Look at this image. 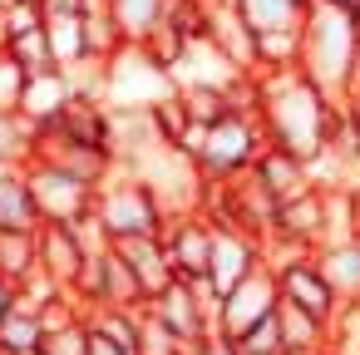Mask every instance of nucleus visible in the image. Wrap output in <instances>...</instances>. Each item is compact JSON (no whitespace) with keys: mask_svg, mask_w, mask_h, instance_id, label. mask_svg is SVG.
Segmentation results:
<instances>
[{"mask_svg":"<svg viewBox=\"0 0 360 355\" xmlns=\"http://www.w3.org/2000/svg\"><path fill=\"white\" fill-rule=\"evenodd\" d=\"M257 94H262L257 99V119L266 129V143L316 163L326 153V143H330L340 104L330 94H321L296 65L291 70H262L257 75Z\"/></svg>","mask_w":360,"mask_h":355,"instance_id":"1","label":"nucleus"},{"mask_svg":"<svg viewBox=\"0 0 360 355\" xmlns=\"http://www.w3.org/2000/svg\"><path fill=\"white\" fill-rule=\"evenodd\" d=\"M296 70H301L321 94H330L335 104H345V94H350V84H355V75H360V11L311 0Z\"/></svg>","mask_w":360,"mask_h":355,"instance_id":"2","label":"nucleus"},{"mask_svg":"<svg viewBox=\"0 0 360 355\" xmlns=\"http://www.w3.org/2000/svg\"><path fill=\"white\" fill-rule=\"evenodd\" d=\"M271 143H266V129H262V119L257 114H227V119H217V124H207L202 129V143H198V168H202V178L207 183H232V178H242V173H252L257 168V158L266 153Z\"/></svg>","mask_w":360,"mask_h":355,"instance_id":"3","label":"nucleus"},{"mask_svg":"<svg viewBox=\"0 0 360 355\" xmlns=\"http://www.w3.org/2000/svg\"><path fill=\"white\" fill-rule=\"evenodd\" d=\"M237 11H242L247 30L257 35L262 70H291L301 55V30L311 15V0H237Z\"/></svg>","mask_w":360,"mask_h":355,"instance_id":"4","label":"nucleus"},{"mask_svg":"<svg viewBox=\"0 0 360 355\" xmlns=\"http://www.w3.org/2000/svg\"><path fill=\"white\" fill-rule=\"evenodd\" d=\"M94 212H99V222L109 227L114 242H124V237H163V227L173 222L163 212V202L153 198V188L143 178L124 173V168H114V178L99 188Z\"/></svg>","mask_w":360,"mask_h":355,"instance_id":"5","label":"nucleus"},{"mask_svg":"<svg viewBox=\"0 0 360 355\" xmlns=\"http://www.w3.org/2000/svg\"><path fill=\"white\" fill-rule=\"evenodd\" d=\"M168 94H178V84L163 65H153V55L143 45H124L109 60V75H104V104L109 109H153Z\"/></svg>","mask_w":360,"mask_h":355,"instance_id":"6","label":"nucleus"},{"mask_svg":"<svg viewBox=\"0 0 360 355\" xmlns=\"http://www.w3.org/2000/svg\"><path fill=\"white\" fill-rule=\"evenodd\" d=\"M25 183H30V198H35L45 227H70V222L89 217L94 202H99V188L94 183H84L79 173H70L60 163H45V158H35L25 168Z\"/></svg>","mask_w":360,"mask_h":355,"instance_id":"7","label":"nucleus"},{"mask_svg":"<svg viewBox=\"0 0 360 355\" xmlns=\"http://www.w3.org/2000/svg\"><path fill=\"white\" fill-rule=\"evenodd\" d=\"M153 321H163L188 350H202L217 330V296L207 291V281H173L168 291H158L153 301H143Z\"/></svg>","mask_w":360,"mask_h":355,"instance_id":"8","label":"nucleus"},{"mask_svg":"<svg viewBox=\"0 0 360 355\" xmlns=\"http://www.w3.org/2000/svg\"><path fill=\"white\" fill-rule=\"evenodd\" d=\"M281 306V286H276V271L271 266H262V271H252L242 286H232L222 301H217V330L212 335H222V340H242L257 321H266L271 311Z\"/></svg>","mask_w":360,"mask_h":355,"instance_id":"9","label":"nucleus"},{"mask_svg":"<svg viewBox=\"0 0 360 355\" xmlns=\"http://www.w3.org/2000/svg\"><path fill=\"white\" fill-rule=\"evenodd\" d=\"M266 266V242L247 227H217L212 237V266H207V291L222 301L232 286H242L252 271Z\"/></svg>","mask_w":360,"mask_h":355,"instance_id":"10","label":"nucleus"},{"mask_svg":"<svg viewBox=\"0 0 360 355\" xmlns=\"http://www.w3.org/2000/svg\"><path fill=\"white\" fill-rule=\"evenodd\" d=\"M212 237H217V222H212L207 212H188V217H173V222L163 227V247H168V257H173L178 281H207Z\"/></svg>","mask_w":360,"mask_h":355,"instance_id":"11","label":"nucleus"},{"mask_svg":"<svg viewBox=\"0 0 360 355\" xmlns=\"http://www.w3.org/2000/svg\"><path fill=\"white\" fill-rule=\"evenodd\" d=\"M276 286H281V301H291V306L311 311L316 321L335 325V316H340V296H335V286L326 281V271H321L316 252H306V257H296V262L276 266Z\"/></svg>","mask_w":360,"mask_h":355,"instance_id":"12","label":"nucleus"},{"mask_svg":"<svg viewBox=\"0 0 360 355\" xmlns=\"http://www.w3.org/2000/svg\"><path fill=\"white\" fill-rule=\"evenodd\" d=\"M326 227H330V193L326 188H311L291 202L276 207V232L271 237H286V242H301V247H326Z\"/></svg>","mask_w":360,"mask_h":355,"instance_id":"13","label":"nucleus"},{"mask_svg":"<svg viewBox=\"0 0 360 355\" xmlns=\"http://www.w3.org/2000/svg\"><path fill=\"white\" fill-rule=\"evenodd\" d=\"M114 247H119V257L134 266V276H139V286H143V301H153L158 291H168V286L178 281L163 237H124V242H114Z\"/></svg>","mask_w":360,"mask_h":355,"instance_id":"14","label":"nucleus"},{"mask_svg":"<svg viewBox=\"0 0 360 355\" xmlns=\"http://www.w3.org/2000/svg\"><path fill=\"white\" fill-rule=\"evenodd\" d=\"M252 173H257V183L276 198V207L316 188L311 163H306V158H296V153H286V148H266V153L257 158V168H252Z\"/></svg>","mask_w":360,"mask_h":355,"instance_id":"15","label":"nucleus"},{"mask_svg":"<svg viewBox=\"0 0 360 355\" xmlns=\"http://www.w3.org/2000/svg\"><path fill=\"white\" fill-rule=\"evenodd\" d=\"M84 247L75 242V232L70 227H40V271L55 281V286H75L79 281V271H84Z\"/></svg>","mask_w":360,"mask_h":355,"instance_id":"16","label":"nucleus"},{"mask_svg":"<svg viewBox=\"0 0 360 355\" xmlns=\"http://www.w3.org/2000/svg\"><path fill=\"white\" fill-rule=\"evenodd\" d=\"M40 207L30 198V183H25V168H11L0 163V232H40Z\"/></svg>","mask_w":360,"mask_h":355,"instance_id":"17","label":"nucleus"},{"mask_svg":"<svg viewBox=\"0 0 360 355\" xmlns=\"http://www.w3.org/2000/svg\"><path fill=\"white\" fill-rule=\"evenodd\" d=\"M316 262H321L326 281L335 286L340 306H360V237H345V242L316 247Z\"/></svg>","mask_w":360,"mask_h":355,"instance_id":"18","label":"nucleus"},{"mask_svg":"<svg viewBox=\"0 0 360 355\" xmlns=\"http://www.w3.org/2000/svg\"><path fill=\"white\" fill-rule=\"evenodd\" d=\"M70 99H75V84H70V75H65V70H60V75H35V79H25L20 114H25V119H35V124L45 129V124H55V119L70 109Z\"/></svg>","mask_w":360,"mask_h":355,"instance_id":"19","label":"nucleus"},{"mask_svg":"<svg viewBox=\"0 0 360 355\" xmlns=\"http://www.w3.org/2000/svg\"><path fill=\"white\" fill-rule=\"evenodd\" d=\"M276 316H281V340H286V355H321V350H330V325L326 321H316L311 311H301V306H291V301H281L276 306Z\"/></svg>","mask_w":360,"mask_h":355,"instance_id":"20","label":"nucleus"},{"mask_svg":"<svg viewBox=\"0 0 360 355\" xmlns=\"http://www.w3.org/2000/svg\"><path fill=\"white\" fill-rule=\"evenodd\" d=\"M6 55L25 70V79H35V75H60V55H55V40H50V25H35V30L11 35Z\"/></svg>","mask_w":360,"mask_h":355,"instance_id":"21","label":"nucleus"},{"mask_svg":"<svg viewBox=\"0 0 360 355\" xmlns=\"http://www.w3.org/2000/svg\"><path fill=\"white\" fill-rule=\"evenodd\" d=\"M35 148H40V124L35 119H25L20 109L15 114H0V163L30 168L35 163Z\"/></svg>","mask_w":360,"mask_h":355,"instance_id":"22","label":"nucleus"},{"mask_svg":"<svg viewBox=\"0 0 360 355\" xmlns=\"http://www.w3.org/2000/svg\"><path fill=\"white\" fill-rule=\"evenodd\" d=\"M168 11H173V0H114V20L129 45H143L168 20Z\"/></svg>","mask_w":360,"mask_h":355,"instance_id":"23","label":"nucleus"},{"mask_svg":"<svg viewBox=\"0 0 360 355\" xmlns=\"http://www.w3.org/2000/svg\"><path fill=\"white\" fill-rule=\"evenodd\" d=\"M40 271V232H0V276L25 281Z\"/></svg>","mask_w":360,"mask_h":355,"instance_id":"24","label":"nucleus"},{"mask_svg":"<svg viewBox=\"0 0 360 355\" xmlns=\"http://www.w3.org/2000/svg\"><path fill=\"white\" fill-rule=\"evenodd\" d=\"M45 350V325L35 311H15L0 325V355H40Z\"/></svg>","mask_w":360,"mask_h":355,"instance_id":"25","label":"nucleus"},{"mask_svg":"<svg viewBox=\"0 0 360 355\" xmlns=\"http://www.w3.org/2000/svg\"><path fill=\"white\" fill-rule=\"evenodd\" d=\"M50 25V40H55V55H60V70L89 60V45H84V15H45Z\"/></svg>","mask_w":360,"mask_h":355,"instance_id":"26","label":"nucleus"},{"mask_svg":"<svg viewBox=\"0 0 360 355\" xmlns=\"http://www.w3.org/2000/svg\"><path fill=\"white\" fill-rule=\"evenodd\" d=\"M178 99H183V109H188L193 124H217V119L232 114L227 89H178Z\"/></svg>","mask_w":360,"mask_h":355,"instance_id":"27","label":"nucleus"},{"mask_svg":"<svg viewBox=\"0 0 360 355\" xmlns=\"http://www.w3.org/2000/svg\"><path fill=\"white\" fill-rule=\"evenodd\" d=\"M139 355H193L163 321H153L148 316V306H143V321H139Z\"/></svg>","mask_w":360,"mask_h":355,"instance_id":"28","label":"nucleus"},{"mask_svg":"<svg viewBox=\"0 0 360 355\" xmlns=\"http://www.w3.org/2000/svg\"><path fill=\"white\" fill-rule=\"evenodd\" d=\"M242 355H286V340H281V316L271 311L266 321H257L242 340H237Z\"/></svg>","mask_w":360,"mask_h":355,"instance_id":"29","label":"nucleus"},{"mask_svg":"<svg viewBox=\"0 0 360 355\" xmlns=\"http://www.w3.org/2000/svg\"><path fill=\"white\" fill-rule=\"evenodd\" d=\"M20 99H25V70L11 55H0V114H15Z\"/></svg>","mask_w":360,"mask_h":355,"instance_id":"30","label":"nucleus"},{"mask_svg":"<svg viewBox=\"0 0 360 355\" xmlns=\"http://www.w3.org/2000/svg\"><path fill=\"white\" fill-rule=\"evenodd\" d=\"M40 355H89V321L60 330V335H45V350Z\"/></svg>","mask_w":360,"mask_h":355,"instance_id":"31","label":"nucleus"},{"mask_svg":"<svg viewBox=\"0 0 360 355\" xmlns=\"http://www.w3.org/2000/svg\"><path fill=\"white\" fill-rule=\"evenodd\" d=\"M15 311H20V281H6V276H0V325H6Z\"/></svg>","mask_w":360,"mask_h":355,"instance_id":"32","label":"nucleus"},{"mask_svg":"<svg viewBox=\"0 0 360 355\" xmlns=\"http://www.w3.org/2000/svg\"><path fill=\"white\" fill-rule=\"evenodd\" d=\"M89 355H129V350H124L119 340H109L104 330H94V325H89Z\"/></svg>","mask_w":360,"mask_h":355,"instance_id":"33","label":"nucleus"},{"mask_svg":"<svg viewBox=\"0 0 360 355\" xmlns=\"http://www.w3.org/2000/svg\"><path fill=\"white\" fill-rule=\"evenodd\" d=\"M198 355H242V350H237L232 340H222V335H212V340H207V345H202Z\"/></svg>","mask_w":360,"mask_h":355,"instance_id":"34","label":"nucleus"},{"mask_svg":"<svg viewBox=\"0 0 360 355\" xmlns=\"http://www.w3.org/2000/svg\"><path fill=\"white\" fill-rule=\"evenodd\" d=\"M345 109L360 119V75H355V84H350V94H345Z\"/></svg>","mask_w":360,"mask_h":355,"instance_id":"35","label":"nucleus"},{"mask_svg":"<svg viewBox=\"0 0 360 355\" xmlns=\"http://www.w3.org/2000/svg\"><path fill=\"white\" fill-rule=\"evenodd\" d=\"M326 6H345V11H360V0H326Z\"/></svg>","mask_w":360,"mask_h":355,"instance_id":"36","label":"nucleus"},{"mask_svg":"<svg viewBox=\"0 0 360 355\" xmlns=\"http://www.w3.org/2000/svg\"><path fill=\"white\" fill-rule=\"evenodd\" d=\"M321 355H330V350H321Z\"/></svg>","mask_w":360,"mask_h":355,"instance_id":"37","label":"nucleus"}]
</instances>
